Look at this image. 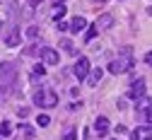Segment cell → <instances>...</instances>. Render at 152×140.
Instances as JSON below:
<instances>
[{
    "label": "cell",
    "instance_id": "1",
    "mask_svg": "<svg viewBox=\"0 0 152 140\" xmlns=\"http://www.w3.org/2000/svg\"><path fill=\"white\" fill-rule=\"evenodd\" d=\"M31 99H34V104L41 106V109H53L56 104H58V94H56L53 89H48V87H39Z\"/></svg>",
    "mask_w": 152,
    "mask_h": 140
},
{
    "label": "cell",
    "instance_id": "2",
    "mask_svg": "<svg viewBox=\"0 0 152 140\" xmlns=\"http://www.w3.org/2000/svg\"><path fill=\"white\" fill-rule=\"evenodd\" d=\"M133 63H135V58H133V48H130V46H126V48L121 51V58H118V61H113V63L109 65V70H111L113 75H118V73L130 70V68H133Z\"/></svg>",
    "mask_w": 152,
    "mask_h": 140
},
{
    "label": "cell",
    "instance_id": "3",
    "mask_svg": "<svg viewBox=\"0 0 152 140\" xmlns=\"http://www.w3.org/2000/svg\"><path fill=\"white\" fill-rule=\"evenodd\" d=\"M39 58L46 63V65H58L61 63V56H58V51H53V48H48V46H44V48H39Z\"/></svg>",
    "mask_w": 152,
    "mask_h": 140
},
{
    "label": "cell",
    "instance_id": "4",
    "mask_svg": "<svg viewBox=\"0 0 152 140\" xmlns=\"http://www.w3.org/2000/svg\"><path fill=\"white\" fill-rule=\"evenodd\" d=\"M150 114H152V109H150V97L145 94V97H140V102H138V116H142V121L150 126Z\"/></svg>",
    "mask_w": 152,
    "mask_h": 140
},
{
    "label": "cell",
    "instance_id": "5",
    "mask_svg": "<svg viewBox=\"0 0 152 140\" xmlns=\"http://www.w3.org/2000/svg\"><path fill=\"white\" fill-rule=\"evenodd\" d=\"M140 97H145V82L142 80H133V85L128 89V99H140Z\"/></svg>",
    "mask_w": 152,
    "mask_h": 140
},
{
    "label": "cell",
    "instance_id": "6",
    "mask_svg": "<svg viewBox=\"0 0 152 140\" xmlns=\"http://www.w3.org/2000/svg\"><path fill=\"white\" fill-rule=\"evenodd\" d=\"M72 73H75V77H77V80H85L87 73H89V61H87V58H80V61L75 63Z\"/></svg>",
    "mask_w": 152,
    "mask_h": 140
},
{
    "label": "cell",
    "instance_id": "7",
    "mask_svg": "<svg viewBox=\"0 0 152 140\" xmlns=\"http://www.w3.org/2000/svg\"><path fill=\"white\" fill-rule=\"evenodd\" d=\"M12 75H15V63H5V65H0V82H5V87L12 82Z\"/></svg>",
    "mask_w": 152,
    "mask_h": 140
},
{
    "label": "cell",
    "instance_id": "8",
    "mask_svg": "<svg viewBox=\"0 0 152 140\" xmlns=\"http://www.w3.org/2000/svg\"><path fill=\"white\" fill-rule=\"evenodd\" d=\"M44 77H46V68H44V63H36L34 70H31V82H41Z\"/></svg>",
    "mask_w": 152,
    "mask_h": 140
},
{
    "label": "cell",
    "instance_id": "9",
    "mask_svg": "<svg viewBox=\"0 0 152 140\" xmlns=\"http://www.w3.org/2000/svg\"><path fill=\"white\" fill-rule=\"evenodd\" d=\"M85 27H87V19H85V17H72V22H70V29H72V34H80Z\"/></svg>",
    "mask_w": 152,
    "mask_h": 140
},
{
    "label": "cell",
    "instance_id": "10",
    "mask_svg": "<svg viewBox=\"0 0 152 140\" xmlns=\"http://www.w3.org/2000/svg\"><path fill=\"white\" fill-rule=\"evenodd\" d=\"M140 138H145V140L150 138V126H147V123H145L142 128L138 126L135 130H133V133H130V140H140Z\"/></svg>",
    "mask_w": 152,
    "mask_h": 140
},
{
    "label": "cell",
    "instance_id": "11",
    "mask_svg": "<svg viewBox=\"0 0 152 140\" xmlns=\"http://www.w3.org/2000/svg\"><path fill=\"white\" fill-rule=\"evenodd\" d=\"M94 27H97V29H109V27H113V15H102Z\"/></svg>",
    "mask_w": 152,
    "mask_h": 140
},
{
    "label": "cell",
    "instance_id": "12",
    "mask_svg": "<svg viewBox=\"0 0 152 140\" xmlns=\"http://www.w3.org/2000/svg\"><path fill=\"white\" fill-rule=\"evenodd\" d=\"M102 75H104V70H102V68H97V70H92V73H87V77H85V80H87V82H89V85L94 87V85H99V80H102Z\"/></svg>",
    "mask_w": 152,
    "mask_h": 140
},
{
    "label": "cell",
    "instance_id": "13",
    "mask_svg": "<svg viewBox=\"0 0 152 140\" xmlns=\"http://www.w3.org/2000/svg\"><path fill=\"white\" fill-rule=\"evenodd\" d=\"M51 17L58 22V19H63L65 17V3H56V7L51 10Z\"/></svg>",
    "mask_w": 152,
    "mask_h": 140
},
{
    "label": "cell",
    "instance_id": "14",
    "mask_svg": "<svg viewBox=\"0 0 152 140\" xmlns=\"http://www.w3.org/2000/svg\"><path fill=\"white\" fill-rule=\"evenodd\" d=\"M94 128L99 130V135H104V133L109 130V118H104V116H99L97 121H94Z\"/></svg>",
    "mask_w": 152,
    "mask_h": 140
},
{
    "label": "cell",
    "instance_id": "15",
    "mask_svg": "<svg viewBox=\"0 0 152 140\" xmlns=\"http://www.w3.org/2000/svg\"><path fill=\"white\" fill-rule=\"evenodd\" d=\"M5 44H7V46H20V44H22V36H20V32H12V34L5 39Z\"/></svg>",
    "mask_w": 152,
    "mask_h": 140
},
{
    "label": "cell",
    "instance_id": "16",
    "mask_svg": "<svg viewBox=\"0 0 152 140\" xmlns=\"http://www.w3.org/2000/svg\"><path fill=\"white\" fill-rule=\"evenodd\" d=\"M10 135H12V123L3 121L0 123V138H10Z\"/></svg>",
    "mask_w": 152,
    "mask_h": 140
},
{
    "label": "cell",
    "instance_id": "17",
    "mask_svg": "<svg viewBox=\"0 0 152 140\" xmlns=\"http://www.w3.org/2000/svg\"><path fill=\"white\" fill-rule=\"evenodd\" d=\"M61 48H63V51H68V53H75V46H72L70 39H61Z\"/></svg>",
    "mask_w": 152,
    "mask_h": 140
},
{
    "label": "cell",
    "instance_id": "18",
    "mask_svg": "<svg viewBox=\"0 0 152 140\" xmlns=\"http://www.w3.org/2000/svg\"><path fill=\"white\" fill-rule=\"evenodd\" d=\"M97 32H99L97 27H89V29H87V34H85V41H92V39L97 36Z\"/></svg>",
    "mask_w": 152,
    "mask_h": 140
},
{
    "label": "cell",
    "instance_id": "19",
    "mask_svg": "<svg viewBox=\"0 0 152 140\" xmlns=\"http://www.w3.org/2000/svg\"><path fill=\"white\" fill-rule=\"evenodd\" d=\"M24 34H27V39H36V36H39V27H29Z\"/></svg>",
    "mask_w": 152,
    "mask_h": 140
},
{
    "label": "cell",
    "instance_id": "20",
    "mask_svg": "<svg viewBox=\"0 0 152 140\" xmlns=\"http://www.w3.org/2000/svg\"><path fill=\"white\" fill-rule=\"evenodd\" d=\"M48 123H51V118H48L46 114H41V116H39V126H48Z\"/></svg>",
    "mask_w": 152,
    "mask_h": 140
},
{
    "label": "cell",
    "instance_id": "21",
    "mask_svg": "<svg viewBox=\"0 0 152 140\" xmlns=\"http://www.w3.org/2000/svg\"><path fill=\"white\" fill-rule=\"evenodd\" d=\"M22 133H24L27 138H31V135H34V128H31V126H22Z\"/></svg>",
    "mask_w": 152,
    "mask_h": 140
},
{
    "label": "cell",
    "instance_id": "22",
    "mask_svg": "<svg viewBox=\"0 0 152 140\" xmlns=\"http://www.w3.org/2000/svg\"><path fill=\"white\" fill-rule=\"evenodd\" d=\"M17 116H20V118H27V116H29V109H24V106L17 109Z\"/></svg>",
    "mask_w": 152,
    "mask_h": 140
},
{
    "label": "cell",
    "instance_id": "23",
    "mask_svg": "<svg viewBox=\"0 0 152 140\" xmlns=\"http://www.w3.org/2000/svg\"><path fill=\"white\" fill-rule=\"evenodd\" d=\"M56 27H58V29H61V32H68V24H65V22H63V19H58V22H56Z\"/></svg>",
    "mask_w": 152,
    "mask_h": 140
},
{
    "label": "cell",
    "instance_id": "24",
    "mask_svg": "<svg viewBox=\"0 0 152 140\" xmlns=\"http://www.w3.org/2000/svg\"><path fill=\"white\" fill-rule=\"evenodd\" d=\"M63 140H77V133L70 130V133H65V138H63Z\"/></svg>",
    "mask_w": 152,
    "mask_h": 140
},
{
    "label": "cell",
    "instance_id": "25",
    "mask_svg": "<svg viewBox=\"0 0 152 140\" xmlns=\"http://www.w3.org/2000/svg\"><path fill=\"white\" fill-rule=\"evenodd\" d=\"M116 133H128V128H126V126L121 123V126H116Z\"/></svg>",
    "mask_w": 152,
    "mask_h": 140
},
{
    "label": "cell",
    "instance_id": "26",
    "mask_svg": "<svg viewBox=\"0 0 152 140\" xmlns=\"http://www.w3.org/2000/svg\"><path fill=\"white\" fill-rule=\"evenodd\" d=\"M3 22H5V12H3V7H0V29H3Z\"/></svg>",
    "mask_w": 152,
    "mask_h": 140
},
{
    "label": "cell",
    "instance_id": "27",
    "mask_svg": "<svg viewBox=\"0 0 152 140\" xmlns=\"http://www.w3.org/2000/svg\"><path fill=\"white\" fill-rule=\"evenodd\" d=\"M27 3H29L31 7H36V5H39V3H41V0H27Z\"/></svg>",
    "mask_w": 152,
    "mask_h": 140
},
{
    "label": "cell",
    "instance_id": "28",
    "mask_svg": "<svg viewBox=\"0 0 152 140\" xmlns=\"http://www.w3.org/2000/svg\"><path fill=\"white\" fill-rule=\"evenodd\" d=\"M58 3H65V0H58Z\"/></svg>",
    "mask_w": 152,
    "mask_h": 140
},
{
    "label": "cell",
    "instance_id": "29",
    "mask_svg": "<svg viewBox=\"0 0 152 140\" xmlns=\"http://www.w3.org/2000/svg\"><path fill=\"white\" fill-rule=\"evenodd\" d=\"M102 3H104V0H102Z\"/></svg>",
    "mask_w": 152,
    "mask_h": 140
}]
</instances>
